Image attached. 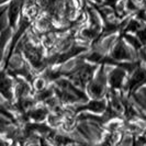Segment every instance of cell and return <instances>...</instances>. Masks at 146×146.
Masks as SVG:
<instances>
[{"instance_id": "9c48e42d", "label": "cell", "mask_w": 146, "mask_h": 146, "mask_svg": "<svg viewBox=\"0 0 146 146\" xmlns=\"http://www.w3.org/2000/svg\"><path fill=\"white\" fill-rule=\"evenodd\" d=\"M117 0H107V2H108V3H109V5H111V3H112V5H113V3H115V2H117Z\"/></svg>"}, {"instance_id": "3957f363", "label": "cell", "mask_w": 146, "mask_h": 146, "mask_svg": "<svg viewBox=\"0 0 146 146\" xmlns=\"http://www.w3.org/2000/svg\"><path fill=\"white\" fill-rule=\"evenodd\" d=\"M20 9H21V0H12V2L10 3L9 9H8V18H9V23L11 27H13L18 20Z\"/></svg>"}, {"instance_id": "5b68a950", "label": "cell", "mask_w": 146, "mask_h": 146, "mask_svg": "<svg viewBox=\"0 0 146 146\" xmlns=\"http://www.w3.org/2000/svg\"><path fill=\"white\" fill-rule=\"evenodd\" d=\"M123 78H124V72L120 68H117L110 74V84L112 85V87L120 88L122 85Z\"/></svg>"}, {"instance_id": "ba28073f", "label": "cell", "mask_w": 146, "mask_h": 146, "mask_svg": "<svg viewBox=\"0 0 146 146\" xmlns=\"http://www.w3.org/2000/svg\"><path fill=\"white\" fill-rule=\"evenodd\" d=\"M45 115H46V113L44 112L43 110H37L34 113L31 114V117H34L35 120H43L44 117H45Z\"/></svg>"}, {"instance_id": "52a82bcc", "label": "cell", "mask_w": 146, "mask_h": 146, "mask_svg": "<svg viewBox=\"0 0 146 146\" xmlns=\"http://www.w3.org/2000/svg\"><path fill=\"white\" fill-rule=\"evenodd\" d=\"M86 108L90 109L91 111H95V112H100V111H102L104 109V103L102 101H92Z\"/></svg>"}, {"instance_id": "8992f818", "label": "cell", "mask_w": 146, "mask_h": 146, "mask_svg": "<svg viewBox=\"0 0 146 146\" xmlns=\"http://www.w3.org/2000/svg\"><path fill=\"white\" fill-rule=\"evenodd\" d=\"M113 57L117 59H123L127 57V51L125 48V46L122 43L117 44V46L114 48L113 51Z\"/></svg>"}, {"instance_id": "277c9868", "label": "cell", "mask_w": 146, "mask_h": 146, "mask_svg": "<svg viewBox=\"0 0 146 146\" xmlns=\"http://www.w3.org/2000/svg\"><path fill=\"white\" fill-rule=\"evenodd\" d=\"M144 81H146V70L143 68H139L132 76L131 80H130V87L131 89H133L139 86L141 84H143Z\"/></svg>"}, {"instance_id": "30bf717a", "label": "cell", "mask_w": 146, "mask_h": 146, "mask_svg": "<svg viewBox=\"0 0 146 146\" xmlns=\"http://www.w3.org/2000/svg\"><path fill=\"white\" fill-rule=\"evenodd\" d=\"M8 0H0V3H3V2H6Z\"/></svg>"}, {"instance_id": "8fae6325", "label": "cell", "mask_w": 146, "mask_h": 146, "mask_svg": "<svg viewBox=\"0 0 146 146\" xmlns=\"http://www.w3.org/2000/svg\"><path fill=\"white\" fill-rule=\"evenodd\" d=\"M97 1H99V0H97Z\"/></svg>"}, {"instance_id": "7a4b0ae2", "label": "cell", "mask_w": 146, "mask_h": 146, "mask_svg": "<svg viewBox=\"0 0 146 146\" xmlns=\"http://www.w3.org/2000/svg\"><path fill=\"white\" fill-rule=\"evenodd\" d=\"M0 94L6 99H12V82L3 73H0Z\"/></svg>"}, {"instance_id": "6da1fadb", "label": "cell", "mask_w": 146, "mask_h": 146, "mask_svg": "<svg viewBox=\"0 0 146 146\" xmlns=\"http://www.w3.org/2000/svg\"><path fill=\"white\" fill-rule=\"evenodd\" d=\"M25 55L27 57L30 59L31 64L38 68L41 66V63H42V55H41V52L38 51V48L30 45V44H27L25 45Z\"/></svg>"}]
</instances>
